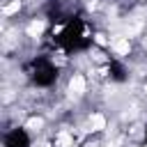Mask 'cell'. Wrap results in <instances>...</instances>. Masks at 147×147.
Instances as JSON below:
<instances>
[{
	"mask_svg": "<svg viewBox=\"0 0 147 147\" xmlns=\"http://www.w3.org/2000/svg\"><path fill=\"white\" fill-rule=\"evenodd\" d=\"M67 92H69L74 99L83 96V94L87 92V80H85V76H83V74H71V78H69V83H67Z\"/></svg>",
	"mask_w": 147,
	"mask_h": 147,
	"instance_id": "cell-1",
	"label": "cell"
},
{
	"mask_svg": "<svg viewBox=\"0 0 147 147\" xmlns=\"http://www.w3.org/2000/svg\"><path fill=\"white\" fill-rule=\"evenodd\" d=\"M110 48H113L115 55L126 57V55L131 53V39H129V37H115V39L110 41Z\"/></svg>",
	"mask_w": 147,
	"mask_h": 147,
	"instance_id": "cell-2",
	"label": "cell"
},
{
	"mask_svg": "<svg viewBox=\"0 0 147 147\" xmlns=\"http://www.w3.org/2000/svg\"><path fill=\"white\" fill-rule=\"evenodd\" d=\"M106 126H108V119H106L103 113H92V115H90V119H87V131L101 133V131H106Z\"/></svg>",
	"mask_w": 147,
	"mask_h": 147,
	"instance_id": "cell-3",
	"label": "cell"
},
{
	"mask_svg": "<svg viewBox=\"0 0 147 147\" xmlns=\"http://www.w3.org/2000/svg\"><path fill=\"white\" fill-rule=\"evenodd\" d=\"M44 30H46V21H44V18H32V21L25 25V34H28L30 39H39V37L44 34Z\"/></svg>",
	"mask_w": 147,
	"mask_h": 147,
	"instance_id": "cell-4",
	"label": "cell"
},
{
	"mask_svg": "<svg viewBox=\"0 0 147 147\" xmlns=\"http://www.w3.org/2000/svg\"><path fill=\"white\" fill-rule=\"evenodd\" d=\"M23 129L30 131V133H41V131H44V117H41V115H32V117H28L25 124H23Z\"/></svg>",
	"mask_w": 147,
	"mask_h": 147,
	"instance_id": "cell-5",
	"label": "cell"
},
{
	"mask_svg": "<svg viewBox=\"0 0 147 147\" xmlns=\"http://www.w3.org/2000/svg\"><path fill=\"white\" fill-rule=\"evenodd\" d=\"M21 7H23V0H9V2H5V5H2V16H5V18H9V16L18 14V11H21Z\"/></svg>",
	"mask_w": 147,
	"mask_h": 147,
	"instance_id": "cell-6",
	"label": "cell"
},
{
	"mask_svg": "<svg viewBox=\"0 0 147 147\" xmlns=\"http://www.w3.org/2000/svg\"><path fill=\"white\" fill-rule=\"evenodd\" d=\"M55 147H74V136H71L67 129L57 131V136H55Z\"/></svg>",
	"mask_w": 147,
	"mask_h": 147,
	"instance_id": "cell-7",
	"label": "cell"
},
{
	"mask_svg": "<svg viewBox=\"0 0 147 147\" xmlns=\"http://www.w3.org/2000/svg\"><path fill=\"white\" fill-rule=\"evenodd\" d=\"M94 41H96L99 46H110V39H108L103 32H96V34H94Z\"/></svg>",
	"mask_w": 147,
	"mask_h": 147,
	"instance_id": "cell-8",
	"label": "cell"
},
{
	"mask_svg": "<svg viewBox=\"0 0 147 147\" xmlns=\"http://www.w3.org/2000/svg\"><path fill=\"white\" fill-rule=\"evenodd\" d=\"M142 92H145V94H147V80H145V85H142Z\"/></svg>",
	"mask_w": 147,
	"mask_h": 147,
	"instance_id": "cell-9",
	"label": "cell"
},
{
	"mask_svg": "<svg viewBox=\"0 0 147 147\" xmlns=\"http://www.w3.org/2000/svg\"><path fill=\"white\" fill-rule=\"evenodd\" d=\"M142 147H147V145H142Z\"/></svg>",
	"mask_w": 147,
	"mask_h": 147,
	"instance_id": "cell-10",
	"label": "cell"
}]
</instances>
